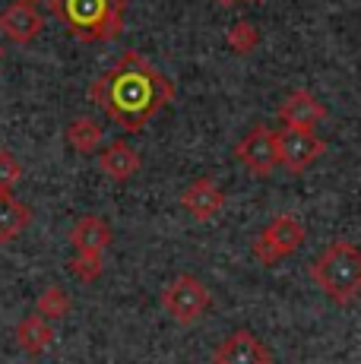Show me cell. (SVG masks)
I'll return each mask as SVG.
<instances>
[{
    "mask_svg": "<svg viewBox=\"0 0 361 364\" xmlns=\"http://www.w3.org/2000/svg\"><path fill=\"white\" fill-rule=\"evenodd\" d=\"M89 99L111 114L121 130H143L156 111L175 99V82L162 76L143 54L127 51L89 89Z\"/></svg>",
    "mask_w": 361,
    "mask_h": 364,
    "instance_id": "6da1fadb",
    "label": "cell"
},
{
    "mask_svg": "<svg viewBox=\"0 0 361 364\" xmlns=\"http://www.w3.org/2000/svg\"><path fill=\"white\" fill-rule=\"evenodd\" d=\"M311 279L333 304H352L361 295V247L336 237L311 263Z\"/></svg>",
    "mask_w": 361,
    "mask_h": 364,
    "instance_id": "7a4b0ae2",
    "label": "cell"
},
{
    "mask_svg": "<svg viewBox=\"0 0 361 364\" xmlns=\"http://www.w3.org/2000/svg\"><path fill=\"white\" fill-rule=\"evenodd\" d=\"M51 4L80 38L102 41L121 29V0H51Z\"/></svg>",
    "mask_w": 361,
    "mask_h": 364,
    "instance_id": "3957f363",
    "label": "cell"
},
{
    "mask_svg": "<svg viewBox=\"0 0 361 364\" xmlns=\"http://www.w3.org/2000/svg\"><path fill=\"white\" fill-rule=\"evenodd\" d=\"M304 244V225L295 213H279L269 219V225L254 237V257L263 266H276L279 260H289L301 250Z\"/></svg>",
    "mask_w": 361,
    "mask_h": 364,
    "instance_id": "277c9868",
    "label": "cell"
},
{
    "mask_svg": "<svg viewBox=\"0 0 361 364\" xmlns=\"http://www.w3.org/2000/svg\"><path fill=\"white\" fill-rule=\"evenodd\" d=\"M212 304V295L197 276L180 272L162 289V307L171 320H178L180 326H193Z\"/></svg>",
    "mask_w": 361,
    "mask_h": 364,
    "instance_id": "5b68a950",
    "label": "cell"
},
{
    "mask_svg": "<svg viewBox=\"0 0 361 364\" xmlns=\"http://www.w3.org/2000/svg\"><path fill=\"white\" fill-rule=\"evenodd\" d=\"M238 162L254 174V178H269L279 168V143H276V130H269L266 124H257L241 136V143L235 146Z\"/></svg>",
    "mask_w": 361,
    "mask_h": 364,
    "instance_id": "8992f818",
    "label": "cell"
},
{
    "mask_svg": "<svg viewBox=\"0 0 361 364\" xmlns=\"http://www.w3.org/2000/svg\"><path fill=\"white\" fill-rule=\"evenodd\" d=\"M276 143H279V165L291 174H301L304 168H311L326 152V143L314 130L286 127L276 133Z\"/></svg>",
    "mask_w": 361,
    "mask_h": 364,
    "instance_id": "52a82bcc",
    "label": "cell"
},
{
    "mask_svg": "<svg viewBox=\"0 0 361 364\" xmlns=\"http://www.w3.org/2000/svg\"><path fill=\"white\" fill-rule=\"evenodd\" d=\"M212 364H273V352L251 330H235L216 346Z\"/></svg>",
    "mask_w": 361,
    "mask_h": 364,
    "instance_id": "ba28073f",
    "label": "cell"
},
{
    "mask_svg": "<svg viewBox=\"0 0 361 364\" xmlns=\"http://www.w3.org/2000/svg\"><path fill=\"white\" fill-rule=\"evenodd\" d=\"M41 29H45V16L29 0H13L10 6L0 10V32L16 45H29Z\"/></svg>",
    "mask_w": 361,
    "mask_h": 364,
    "instance_id": "9c48e42d",
    "label": "cell"
},
{
    "mask_svg": "<svg viewBox=\"0 0 361 364\" xmlns=\"http://www.w3.org/2000/svg\"><path fill=\"white\" fill-rule=\"evenodd\" d=\"M180 206L197 222H212L222 213V206H225V191L212 178H193L180 191Z\"/></svg>",
    "mask_w": 361,
    "mask_h": 364,
    "instance_id": "30bf717a",
    "label": "cell"
},
{
    "mask_svg": "<svg viewBox=\"0 0 361 364\" xmlns=\"http://www.w3.org/2000/svg\"><path fill=\"white\" fill-rule=\"evenodd\" d=\"M279 117L291 130H314L320 121H326V108L308 89H295V92H289V99L279 105Z\"/></svg>",
    "mask_w": 361,
    "mask_h": 364,
    "instance_id": "8fae6325",
    "label": "cell"
},
{
    "mask_svg": "<svg viewBox=\"0 0 361 364\" xmlns=\"http://www.w3.org/2000/svg\"><path fill=\"white\" fill-rule=\"evenodd\" d=\"M70 244L76 254H92V257H105L108 244H111V225L102 215H80L70 228Z\"/></svg>",
    "mask_w": 361,
    "mask_h": 364,
    "instance_id": "7c38bea8",
    "label": "cell"
},
{
    "mask_svg": "<svg viewBox=\"0 0 361 364\" xmlns=\"http://www.w3.org/2000/svg\"><path fill=\"white\" fill-rule=\"evenodd\" d=\"M99 168L108 174L111 181H130L143 168V159L130 143L114 139V143H108L105 152L99 156Z\"/></svg>",
    "mask_w": 361,
    "mask_h": 364,
    "instance_id": "4fadbf2b",
    "label": "cell"
},
{
    "mask_svg": "<svg viewBox=\"0 0 361 364\" xmlns=\"http://www.w3.org/2000/svg\"><path fill=\"white\" fill-rule=\"evenodd\" d=\"M51 342H54L51 323H48L45 317H38V314H29V317H23L16 323V346L23 348L26 355H32V358L45 355L48 348H51Z\"/></svg>",
    "mask_w": 361,
    "mask_h": 364,
    "instance_id": "5bb4252c",
    "label": "cell"
},
{
    "mask_svg": "<svg viewBox=\"0 0 361 364\" xmlns=\"http://www.w3.org/2000/svg\"><path fill=\"white\" fill-rule=\"evenodd\" d=\"M32 209L26 203H19L13 193H0V244H10L13 237H19L29 228Z\"/></svg>",
    "mask_w": 361,
    "mask_h": 364,
    "instance_id": "9a60e30c",
    "label": "cell"
},
{
    "mask_svg": "<svg viewBox=\"0 0 361 364\" xmlns=\"http://www.w3.org/2000/svg\"><path fill=\"white\" fill-rule=\"evenodd\" d=\"M67 143L80 156H89V152H95L102 146V127L92 117H73L70 127H67Z\"/></svg>",
    "mask_w": 361,
    "mask_h": 364,
    "instance_id": "2e32d148",
    "label": "cell"
},
{
    "mask_svg": "<svg viewBox=\"0 0 361 364\" xmlns=\"http://www.w3.org/2000/svg\"><path fill=\"white\" fill-rule=\"evenodd\" d=\"M67 311H70V295H67L64 289H58V285H51V289H45L36 301V314L38 317H45L48 323L51 320H64Z\"/></svg>",
    "mask_w": 361,
    "mask_h": 364,
    "instance_id": "e0dca14e",
    "label": "cell"
},
{
    "mask_svg": "<svg viewBox=\"0 0 361 364\" xmlns=\"http://www.w3.org/2000/svg\"><path fill=\"white\" fill-rule=\"evenodd\" d=\"M225 41H228V48H232L235 54H251L254 48H257V41H260V32H257L254 23H247V19H238V23L228 26Z\"/></svg>",
    "mask_w": 361,
    "mask_h": 364,
    "instance_id": "ac0fdd59",
    "label": "cell"
},
{
    "mask_svg": "<svg viewBox=\"0 0 361 364\" xmlns=\"http://www.w3.org/2000/svg\"><path fill=\"white\" fill-rule=\"evenodd\" d=\"M67 269H70V276L76 282H95V279L102 276V269H105V263H102V257H92V254H76L70 263H67Z\"/></svg>",
    "mask_w": 361,
    "mask_h": 364,
    "instance_id": "d6986e66",
    "label": "cell"
},
{
    "mask_svg": "<svg viewBox=\"0 0 361 364\" xmlns=\"http://www.w3.org/2000/svg\"><path fill=\"white\" fill-rule=\"evenodd\" d=\"M19 178H23V162L10 149H0V193H13Z\"/></svg>",
    "mask_w": 361,
    "mask_h": 364,
    "instance_id": "ffe728a7",
    "label": "cell"
},
{
    "mask_svg": "<svg viewBox=\"0 0 361 364\" xmlns=\"http://www.w3.org/2000/svg\"><path fill=\"white\" fill-rule=\"evenodd\" d=\"M222 6H232V4H257V0H216Z\"/></svg>",
    "mask_w": 361,
    "mask_h": 364,
    "instance_id": "44dd1931",
    "label": "cell"
},
{
    "mask_svg": "<svg viewBox=\"0 0 361 364\" xmlns=\"http://www.w3.org/2000/svg\"><path fill=\"white\" fill-rule=\"evenodd\" d=\"M29 4H36V6H38V4H41V0H29Z\"/></svg>",
    "mask_w": 361,
    "mask_h": 364,
    "instance_id": "7402d4cb",
    "label": "cell"
},
{
    "mask_svg": "<svg viewBox=\"0 0 361 364\" xmlns=\"http://www.w3.org/2000/svg\"><path fill=\"white\" fill-rule=\"evenodd\" d=\"M0 60H4V48H0Z\"/></svg>",
    "mask_w": 361,
    "mask_h": 364,
    "instance_id": "603a6c76",
    "label": "cell"
}]
</instances>
